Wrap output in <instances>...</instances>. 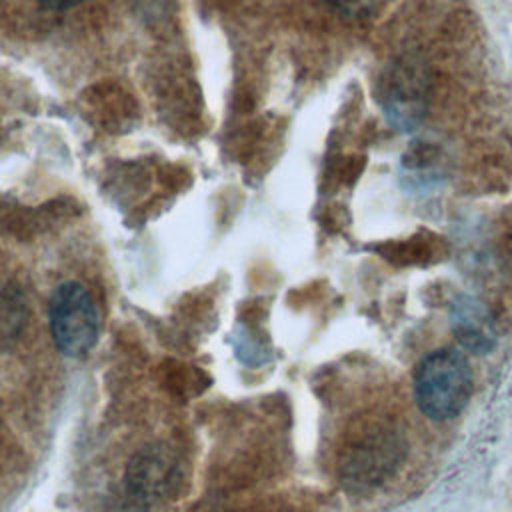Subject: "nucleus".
<instances>
[{"label": "nucleus", "instance_id": "f257e3e1", "mask_svg": "<svg viewBox=\"0 0 512 512\" xmlns=\"http://www.w3.org/2000/svg\"><path fill=\"white\" fill-rule=\"evenodd\" d=\"M472 396V368L454 348L426 354L414 372V398L420 412L432 420L458 416Z\"/></svg>", "mask_w": 512, "mask_h": 512}, {"label": "nucleus", "instance_id": "f03ea898", "mask_svg": "<svg viewBox=\"0 0 512 512\" xmlns=\"http://www.w3.org/2000/svg\"><path fill=\"white\" fill-rule=\"evenodd\" d=\"M48 324L52 340L64 356L88 354L100 334V314L88 288L76 280L58 284L48 302Z\"/></svg>", "mask_w": 512, "mask_h": 512}, {"label": "nucleus", "instance_id": "7ed1b4c3", "mask_svg": "<svg viewBox=\"0 0 512 512\" xmlns=\"http://www.w3.org/2000/svg\"><path fill=\"white\" fill-rule=\"evenodd\" d=\"M428 78L424 66L410 58L390 66L382 80L380 102L388 120L400 130H412L426 114Z\"/></svg>", "mask_w": 512, "mask_h": 512}, {"label": "nucleus", "instance_id": "20e7f679", "mask_svg": "<svg viewBox=\"0 0 512 512\" xmlns=\"http://www.w3.org/2000/svg\"><path fill=\"white\" fill-rule=\"evenodd\" d=\"M450 328L458 344L472 354H488L496 346L494 320L488 308L472 296H458L452 302Z\"/></svg>", "mask_w": 512, "mask_h": 512}, {"label": "nucleus", "instance_id": "39448f33", "mask_svg": "<svg viewBox=\"0 0 512 512\" xmlns=\"http://www.w3.org/2000/svg\"><path fill=\"white\" fill-rule=\"evenodd\" d=\"M128 488L138 498H148L160 492L168 482V466L160 452H140L132 458L126 474Z\"/></svg>", "mask_w": 512, "mask_h": 512}, {"label": "nucleus", "instance_id": "423d86ee", "mask_svg": "<svg viewBox=\"0 0 512 512\" xmlns=\"http://www.w3.org/2000/svg\"><path fill=\"white\" fill-rule=\"evenodd\" d=\"M22 308L24 302L18 294H2L0 296V338H10L20 330L22 324Z\"/></svg>", "mask_w": 512, "mask_h": 512}, {"label": "nucleus", "instance_id": "0eeeda50", "mask_svg": "<svg viewBox=\"0 0 512 512\" xmlns=\"http://www.w3.org/2000/svg\"><path fill=\"white\" fill-rule=\"evenodd\" d=\"M328 2L332 6H336L340 12L350 14V16L364 14L370 8V4H372V0H328Z\"/></svg>", "mask_w": 512, "mask_h": 512}, {"label": "nucleus", "instance_id": "6e6552de", "mask_svg": "<svg viewBox=\"0 0 512 512\" xmlns=\"http://www.w3.org/2000/svg\"><path fill=\"white\" fill-rule=\"evenodd\" d=\"M44 10H50V12H64V10H70V8H76L80 6L82 2L86 0H36Z\"/></svg>", "mask_w": 512, "mask_h": 512}]
</instances>
